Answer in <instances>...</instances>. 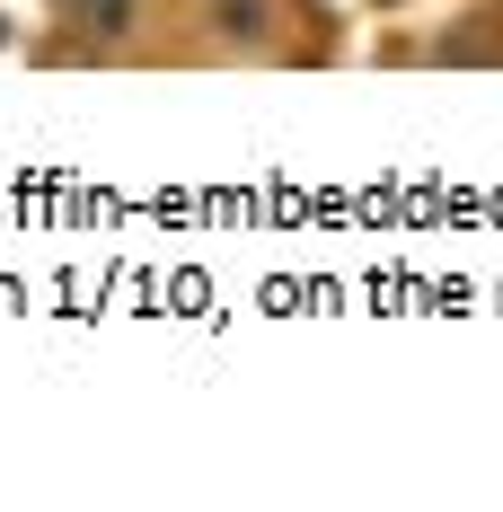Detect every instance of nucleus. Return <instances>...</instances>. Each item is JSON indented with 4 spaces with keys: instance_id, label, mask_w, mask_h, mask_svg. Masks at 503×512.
Here are the masks:
<instances>
[{
    "instance_id": "obj_1",
    "label": "nucleus",
    "mask_w": 503,
    "mask_h": 512,
    "mask_svg": "<svg viewBox=\"0 0 503 512\" xmlns=\"http://www.w3.org/2000/svg\"><path fill=\"white\" fill-rule=\"evenodd\" d=\"M212 45H265L274 36V0H203Z\"/></svg>"
}]
</instances>
